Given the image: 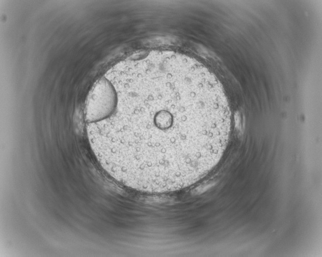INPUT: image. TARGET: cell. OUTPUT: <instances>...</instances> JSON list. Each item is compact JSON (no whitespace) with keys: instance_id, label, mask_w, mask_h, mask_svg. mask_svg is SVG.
I'll return each instance as SVG.
<instances>
[{"instance_id":"obj_1","label":"cell","mask_w":322,"mask_h":257,"mask_svg":"<svg viewBox=\"0 0 322 257\" xmlns=\"http://www.w3.org/2000/svg\"><path fill=\"white\" fill-rule=\"evenodd\" d=\"M121 78L112 113L92 124L97 158L121 184L150 193L189 187L221 159L231 132L223 88L197 60Z\"/></svg>"},{"instance_id":"obj_2","label":"cell","mask_w":322,"mask_h":257,"mask_svg":"<svg viewBox=\"0 0 322 257\" xmlns=\"http://www.w3.org/2000/svg\"><path fill=\"white\" fill-rule=\"evenodd\" d=\"M117 100L115 88L108 78L103 77L94 85L88 95L85 109L87 124L100 121L114 110Z\"/></svg>"}]
</instances>
